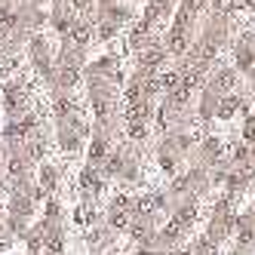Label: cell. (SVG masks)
I'll list each match as a JSON object with an SVG mask.
<instances>
[{
    "mask_svg": "<svg viewBox=\"0 0 255 255\" xmlns=\"http://www.w3.org/2000/svg\"><path fill=\"white\" fill-rule=\"evenodd\" d=\"M194 151H197V138L191 132H166L160 135L154 157H157V166L172 178L181 163H194Z\"/></svg>",
    "mask_w": 255,
    "mask_h": 255,
    "instance_id": "1",
    "label": "cell"
},
{
    "mask_svg": "<svg viewBox=\"0 0 255 255\" xmlns=\"http://www.w3.org/2000/svg\"><path fill=\"white\" fill-rule=\"evenodd\" d=\"M25 56H28V65L34 68V74L46 83L52 77V71H56V49H52V43L43 34H34L31 43L25 46Z\"/></svg>",
    "mask_w": 255,
    "mask_h": 255,
    "instance_id": "3",
    "label": "cell"
},
{
    "mask_svg": "<svg viewBox=\"0 0 255 255\" xmlns=\"http://www.w3.org/2000/svg\"><path fill=\"white\" fill-rule=\"evenodd\" d=\"M240 6H243V9H252V12H255V0H240Z\"/></svg>",
    "mask_w": 255,
    "mask_h": 255,
    "instance_id": "8",
    "label": "cell"
},
{
    "mask_svg": "<svg viewBox=\"0 0 255 255\" xmlns=\"http://www.w3.org/2000/svg\"><path fill=\"white\" fill-rule=\"evenodd\" d=\"M31 102H34L31 86L19 74L9 77L3 83V89H0V105H3V111H6V120H19V117L31 114Z\"/></svg>",
    "mask_w": 255,
    "mask_h": 255,
    "instance_id": "2",
    "label": "cell"
},
{
    "mask_svg": "<svg viewBox=\"0 0 255 255\" xmlns=\"http://www.w3.org/2000/svg\"><path fill=\"white\" fill-rule=\"evenodd\" d=\"M225 157H228V151H225V141L218 135H206L197 144V151H194V163L203 166V169H212L215 163H222Z\"/></svg>",
    "mask_w": 255,
    "mask_h": 255,
    "instance_id": "5",
    "label": "cell"
},
{
    "mask_svg": "<svg viewBox=\"0 0 255 255\" xmlns=\"http://www.w3.org/2000/svg\"><path fill=\"white\" fill-rule=\"evenodd\" d=\"M19 6H37V9H43V6H46V0H22Z\"/></svg>",
    "mask_w": 255,
    "mask_h": 255,
    "instance_id": "7",
    "label": "cell"
},
{
    "mask_svg": "<svg viewBox=\"0 0 255 255\" xmlns=\"http://www.w3.org/2000/svg\"><path fill=\"white\" fill-rule=\"evenodd\" d=\"M37 185L43 188L46 197H56V194H59V185H62V169L52 166V163H40V169H37Z\"/></svg>",
    "mask_w": 255,
    "mask_h": 255,
    "instance_id": "6",
    "label": "cell"
},
{
    "mask_svg": "<svg viewBox=\"0 0 255 255\" xmlns=\"http://www.w3.org/2000/svg\"><path fill=\"white\" fill-rule=\"evenodd\" d=\"M178 3L181 0H148V6H144V12H141V25L157 34L169 19H175Z\"/></svg>",
    "mask_w": 255,
    "mask_h": 255,
    "instance_id": "4",
    "label": "cell"
}]
</instances>
